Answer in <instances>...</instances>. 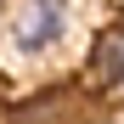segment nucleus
I'll return each mask as SVG.
<instances>
[{
	"mask_svg": "<svg viewBox=\"0 0 124 124\" xmlns=\"http://www.w3.org/2000/svg\"><path fill=\"white\" fill-rule=\"evenodd\" d=\"M118 28H124V11H118Z\"/></svg>",
	"mask_w": 124,
	"mask_h": 124,
	"instance_id": "obj_4",
	"label": "nucleus"
},
{
	"mask_svg": "<svg viewBox=\"0 0 124 124\" xmlns=\"http://www.w3.org/2000/svg\"><path fill=\"white\" fill-rule=\"evenodd\" d=\"M62 34H68V0H17V11H11L17 56H45Z\"/></svg>",
	"mask_w": 124,
	"mask_h": 124,
	"instance_id": "obj_1",
	"label": "nucleus"
},
{
	"mask_svg": "<svg viewBox=\"0 0 124 124\" xmlns=\"http://www.w3.org/2000/svg\"><path fill=\"white\" fill-rule=\"evenodd\" d=\"M85 85L90 90H107V96H124V28H101L90 39Z\"/></svg>",
	"mask_w": 124,
	"mask_h": 124,
	"instance_id": "obj_2",
	"label": "nucleus"
},
{
	"mask_svg": "<svg viewBox=\"0 0 124 124\" xmlns=\"http://www.w3.org/2000/svg\"><path fill=\"white\" fill-rule=\"evenodd\" d=\"M68 113H73V96L68 90H39L34 101L17 107V124H62Z\"/></svg>",
	"mask_w": 124,
	"mask_h": 124,
	"instance_id": "obj_3",
	"label": "nucleus"
}]
</instances>
